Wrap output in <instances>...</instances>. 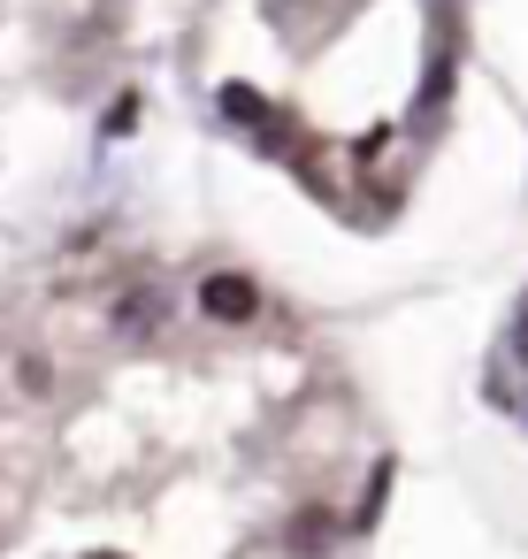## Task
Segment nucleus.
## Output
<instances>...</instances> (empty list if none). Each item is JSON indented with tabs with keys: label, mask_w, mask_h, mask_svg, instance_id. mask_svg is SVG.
<instances>
[{
	"label": "nucleus",
	"mask_w": 528,
	"mask_h": 559,
	"mask_svg": "<svg viewBox=\"0 0 528 559\" xmlns=\"http://www.w3.org/2000/svg\"><path fill=\"white\" fill-rule=\"evenodd\" d=\"M200 314H207V322H253V314H261V292H253V276H230V269H215V276L200 284Z\"/></svg>",
	"instance_id": "nucleus-1"
},
{
	"label": "nucleus",
	"mask_w": 528,
	"mask_h": 559,
	"mask_svg": "<svg viewBox=\"0 0 528 559\" xmlns=\"http://www.w3.org/2000/svg\"><path fill=\"white\" fill-rule=\"evenodd\" d=\"M108 322H116L123 337H154V330L169 322V292H161V284H123L116 307H108Z\"/></svg>",
	"instance_id": "nucleus-2"
},
{
	"label": "nucleus",
	"mask_w": 528,
	"mask_h": 559,
	"mask_svg": "<svg viewBox=\"0 0 528 559\" xmlns=\"http://www.w3.org/2000/svg\"><path fill=\"white\" fill-rule=\"evenodd\" d=\"M215 100H223V116H230V123H245V131H276V108H268L253 85H223Z\"/></svg>",
	"instance_id": "nucleus-3"
},
{
	"label": "nucleus",
	"mask_w": 528,
	"mask_h": 559,
	"mask_svg": "<svg viewBox=\"0 0 528 559\" xmlns=\"http://www.w3.org/2000/svg\"><path fill=\"white\" fill-rule=\"evenodd\" d=\"M383 498H391V460H375V475H368V498H360V528H375V513H383Z\"/></svg>",
	"instance_id": "nucleus-4"
},
{
	"label": "nucleus",
	"mask_w": 528,
	"mask_h": 559,
	"mask_svg": "<svg viewBox=\"0 0 528 559\" xmlns=\"http://www.w3.org/2000/svg\"><path fill=\"white\" fill-rule=\"evenodd\" d=\"M513 353H520V360H528V322H520V330H513Z\"/></svg>",
	"instance_id": "nucleus-5"
}]
</instances>
